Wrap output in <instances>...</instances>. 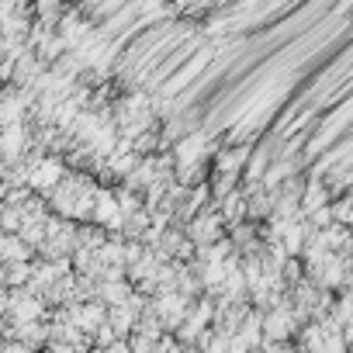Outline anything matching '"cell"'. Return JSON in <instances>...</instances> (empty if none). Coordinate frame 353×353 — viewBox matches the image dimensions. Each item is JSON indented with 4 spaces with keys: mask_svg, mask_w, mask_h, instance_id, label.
<instances>
[{
    "mask_svg": "<svg viewBox=\"0 0 353 353\" xmlns=\"http://www.w3.org/2000/svg\"><path fill=\"white\" fill-rule=\"evenodd\" d=\"M59 173H63V166L49 159V163L35 166V181H32V184H35V188H52V184L59 181Z\"/></svg>",
    "mask_w": 353,
    "mask_h": 353,
    "instance_id": "cell-1",
    "label": "cell"
}]
</instances>
